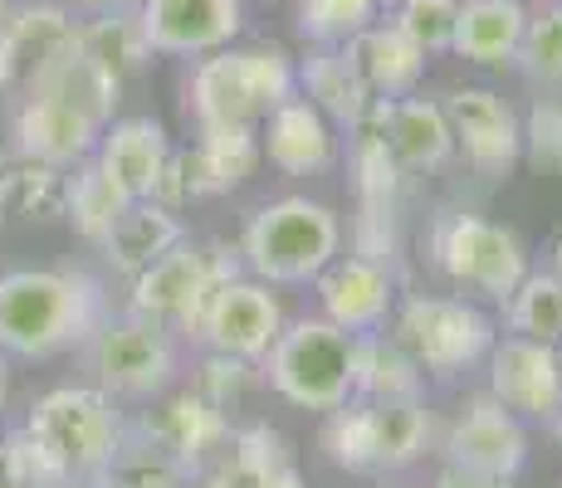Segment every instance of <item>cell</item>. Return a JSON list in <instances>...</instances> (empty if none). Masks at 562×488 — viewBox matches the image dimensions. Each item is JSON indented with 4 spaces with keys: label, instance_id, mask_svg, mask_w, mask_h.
<instances>
[{
    "label": "cell",
    "instance_id": "obj_1",
    "mask_svg": "<svg viewBox=\"0 0 562 488\" xmlns=\"http://www.w3.org/2000/svg\"><path fill=\"white\" fill-rule=\"evenodd\" d=\"M127 410L89 382H64L35 396L25 425L10 430L15 469L25 488H74L108 474L127 440Z\"/></svg>",
    "mask_w": 562,
    "mask_h": 488
},
{
    "label": "cell",
    "instance_id": "obj_2",
    "mask_svg": "<svg viewBox=\"0 0 562 488\" xmlns=\"http://www.w3.org/2000/svg\"><path fill=\"white\" fill-rule=\"evenodd\" d=\"M113 313L89 269H5L0 274V352L10 362H54L79 352Z\"/></svg>",
    "mask_w": 562,
    "mask_h": 488
},
{
    "label": "cell",
    "instance_id": "obj_3",
    "mask_svg": "<svg viewBox=\"0 0 562 488\" xmlns=\"http://www.w3.org/2000/svg\"><path fill=\"white\" fill-rule=\"evenodd\" d=\"M436 410L430 400H367L352 396L323 416V459L358 479H402L426 454H436Z\"/></svg>",
    "mask_w": 562,
    "mask_h": 488
},
{
    "label": "cell",
    "instance_id": "obj_4",
    "mask_svg": "<svg viewBox=\"0 0 562 488\" xmlns=\"http://www.w3.org/2000/svg\"><path fill=\"white\" fill-rule=\"evenodd\" d=\"M240 269L269 288H313V279L342 254V215L313 195H274L245 220Z\"/></svg>",
    "mask_w": 562,
    "mask_h": 488
},
{
    "label": "cell",
    "instance_id": "obj_5",
    "mask_svg": "<svg viewBox=\"0 0 562 488\" xmlns=\"http://www.w3.org/2000/svg\"><path fill=\"white\" fill-rule=\"evenodd\" d=\"M299 93V64L284 45H231L191 64L187 113L196 127H259Z\"/></svg>",
    "mask_w": 562,
    "mask_h": 488
},
{
    "label": "cell",
    "instance_id": "obj_6",
    "mask_svg": "<svg viewBox=\"0 0 562 488\" xmlns=\"http://www.w3.org/2000/svg\"><path fill=\"white\" fill-rule=\"evenodd\" d=\"M259 376L284 406L333 416L358 396V338L333 328L318 313L289 318V328L259 362Z\"/></svg>",
    "mask_w": 562,
    "mask_h": 488
},
{
    "label": "cell",
    "instance_id": "obj_7",
    "mask_svg": "<svg viewBox=\"0 0 562 488\" xmlns=\"http://www.w3.org/2000/svg\"><path fill=\"white\" fill-rule=\"evenodd\" d=\"M386 332L406 347L426 382H460L480 372L490 347L499 342L494 313L460 293H402Z\"/></svg>",
    "mask_w": 562,
    "mask_h": 488
},
{
    "label": "cell",
    "instance_id": "obj_8",
    "mask_svg": "<svg viewBox=\"0 0 562 488\" xmlns=\"http://www.w3.org/2000/svg\"><path fill=\"white\" fill-rule=\"evenodd\" d=\"M181 347L187 342L171 328L117 308L79 347V362L89 372V386L108 390L117 406H147V400L167 396L181 382V372H187Z\"/></svg>",
    "mask_w": 562,
    "mask_h": 488
},
{
    "label": "cell",
    "instance_id": "obj_9",
    "mask_svg": "<svg viewBox=\"0 0 562 488\" xmlns=\"http://www.w3.org/2000/svg\"><path fill=\"white\" fill-rule=\"evenodd\" d=\"M426 249H430V269H436L460 298L484 303V308H499V303L524 284L528 269H533L528 245L518 240V230L490 220V215H474V211L436 215L430 235H426Z\"/></svg>",
    "mask_w": 562,
    "mask_h": 488
},
{
    "label": "cell",
    "instance_id": "obj_10",
    "mask_svg": "<svg viewBox=\"0 0 562 488\" xmlns=\"http://www.w3.org/2000/svg\"><path fill=\"white\" fill-rule=\"evenodd\" d=\"M231 274H240V254L221 240H181L177 249L147 264L137 279H127V313L153 318L161 328H171L181 342H191L211 293Z\"/></svg>",
    "mask_w": 562,
    "mask_h": 488
},
{
    "label": "cell",
    "instance_id": "obj_11",
    "mask_svg": "<svg viewBox=\"0 0 562 488\" xmlns=\"http://www.w3.org/2000/svg\"><path fill=\"white\" fill-rule=\"evenodd\" d=\"M348 171H352V195H358V225H352L358 254L396 264L406 171L396 167L392 143H386V98H376L348 127Z\"/></svg>",
    "mask_w": 562,
    "mask_h": 488
},
{
    "label": "cell",
    "instance_id": "obj_12",
    "mask_svg": "<svg viewBox=\"0 0 562 488\" xmlns=\"http://www.w3.org/2000/svg\"><path fill=\"white\" fill-rule=\"evenodd\" d=\"M436 454L446 469L514 484L528 464V425L514 420L509 410L480 386L436 425Z\"/></svg>",
    "mask_w": 562,
    "mask_h": 488
},
{
    "label": "cell",
    "instance_id": "obj_13",
    "mask_svg": "<svg viewBox=\"0 0 562 488\" xmlns=\"http://www.w3.org/2000/svg\"><path fill=\"white\" fill-rule=\"evenodd\" d=\"M259 161H265L259 127H196L191 147H171L153 201L171 205V211H187L196 201L231 195L255 177Z\"/></svg>",
    "mask_w": 562,
    "mask_h": 488
},
{
    "label": "cell",
    "instance_id": "obj_14",
    "mask_svg": "<svg viewBox=\"0 0 562 488\" xmlns=\"http://www.w3.org/2000/svg\"><path fill=\"white\" fill-rule=\"evenodd\" d=\"M284 328H289V308H284V298H279V288L259 284V279H250L240 269V274H231L211 293L196 332H191V347L221 352V356H240V362L259 366Z\"/></svg>",
    "mask_w": 562,
    "mask_h": 488
},
{
    "label": "cell",
    "instance_id": "obj_15",
    "mask_svg": "<svg viewBox=\"0 0 562 488\" xmlns=\"http://www.w3.org/2000/svg\"><path fill=\"white\" fill-rule=\"evenodd\" d=\"M103 127L108 117L74 103V98L49 93V89H20V103L10 113V151L49 161L59 171H74L93 157Z\"/></svg>",
    "mask_w": 562,
    "mask_h": 488
},
{
    "label": "cell",
    "instance_id": "obj_16",
    "mask_svg": "<svg viewBox=\"0 0 562 488\" xmlns=\"http://www.w3.org/2000/svg\"><path fill=\"white\" fill-rule=\"evenodd\" d=\"M484 390L524 425H553L562 410V362L558 347L499 332L484 356Z\"/></svg>",
    "mask_w": 562,
    "mask_h": 488
},
{
    "label": "cell",
    "instance_id": "obj_17",
    "mask_svg": "<svg viewBox=\"0 0 562 488\" xmlns=\"http://www.w3.org/2000/svg\"><path fill=\"white\" fill-rule=\"evenodd\" d=\"M313 298H318V318L333 328L367 338V332H386L402 298V269L372 254H338L318 279H313Z\"/></svg>",
    "mask_w": 562,
    "mask_h": 488
},
{
    "label": "cell",
    "instance_id": "obj_18",
    "mask_svg": "<svg viewBox=\"0 0 562 488\" xmlns=\"http://www.w3.org/2000/svg\"><path fill=\"white\" fill-rule=\"evenodd\" d=\"M446 117L456 133V157L484 181H504L524 161V133H518V113L499 89L484 83H460L446 98Z\"/></svg>",
    "mask_w": 562,
    "mask_h": 488
},
{
    "label": "cell",
    "instance_id": "obj_19",
    "mask_svg": "<svg viewBox=\"0 0 562 488\" xmlns=\"http://www.w3.org/2000/svg\"><path fill=\"white\" fill-rule=\"evenodd\" d=\"M133 430L147 435L153 444L181 459L191 474H201L211 459H221L235 440V420L231 410H221L215 400H205L196 386H171L167 396L147 400L143 410L133 416Z\"/></svg>",
    "mask_w": 562,
    "mask_h": 488
},
{
    "label": "cell",
    "instance_id": "obj_20",
    "mask_svg": "<svg viewBox=\"0 0 562 488\" xmlns=\"http://www.w3.org/2000/svg\"><path fill=\"white\" fill-rule=\"evenodd\" d=\"M153 54L167 59H205L240 39L245 0H137Z\"/></svg>",
    "mask_w": 562,
    "mask_h": 488
},
{
    "label": "cell",
    "instance_id": "obj_21",
    "mask_svg": "<svg viewBox=\"0 0 562 488\" xmlns=\"http://www.w3.org/2000/svg\"><path fill=\"white\" fill-rule=\"evenodd\" d=\"M259 151L284 177H323L342 161V127L323 117L304 93H294L259 123Z\"/></svg>",
    "mask_w": 562,
    "mask_h": 488
},
{
    "label": "cell",
    "instance_id": "obj_22",
    "mask_svg": "<svg viewBox=\"0 0 562 488\" xmlns=\"http://www.w3.org/2000/svg\"><path fill=\"white\" fill-rule=\"evenodd\" d=\"M171 147L177 143H171L161 117L133 113V117H113V123L103 127V137H99V147H93L89 161L127 195V201H153L161 171H167Z\"/></svg>",
    "mask_w": 562,
    "mask_h": 488
},
{
    "label": "cell",
    "instance_id": "obj_23",
    "mask_svg": "<svg viewBox=\"0 0 562 488\" xmlns=\"http://www.w3.org/2000/svg\"><path fill=\"white\" fill-rule=\"evenodd\" d=\"M386 143L406 177H436L456 161V133L440 98L406 93L386 98Z\"/></svg>",
    "mask_w": 562,
    "mask_h": 488
},
{
    "label": "cell",
    "instance_id": "obj_24",
    "mask_svg": "<svg viewBox=\"0 0 562 488\" xmlns=\"http://www.w3.org/2000/svg\"><path fill=\"white\" fill-rule=\"evenodd\" d=\"M79 30V15L59 0H25L10 10V25L0 35V98L20 93V83L49 59L54 49H64Z\"/></svg>",
    "mask_w": 562,
    "mask_h": 488
},
{
    "label": "cell",
    "instance_id": "obj_25",
    "mask_svg": "<svg viewBox=\"0 0 562 488\" xmlns=\"http://www.w3.org/2000/svg\"><path fill=\"white\" fill-rule=\"evenodd\" d=\"M187 235L191 230H187V220H181V211H171V205H161V201H133L93 249H99L103 264L113 269L117 279H137L147 264H157V259L167 254V249H177Z\"/></svg>",
    "mask_w": 562,
    "mask_h": 488
},
{
    "label": "cell",
    "instance_id": "obj_26",
    "mask_svg": "<svg viewBox=\"0 0 562 488\" xmlns=\"http://www.w3.org/2000/svg\"><path fill=\"white\" fill-rule=\"evenodd\" d=\"M342 54L352 59V69L362 73V83L372 89V98H406L420 89V73H426V54H420L392 20H372L367 30L342 45Z\"/></svg>",
    "mask_w": 562,
    "mask_h": 488
},
{
    "label": "cell",
    "instance_id": "obj_27",
    "mask_svg": "<svg viewBox=\"0 0 562 488\" xmlns=\"http://www.w3.org/2000/svg\"><path fill=\"white\" fill-rule=\"evenodd\" d=\"M528 25V0H460L456 49L474 69H514Z\"/></svg>",
    "mask_w": 562,
    "mask_h": 488
},
{
    "label": "cell",
    "instance_id": "obj_28",
    "mask_svg": "<svg viewBox=\"0 0 562 488\" xmlns=\"http://www.w3.org/2000/svg\"><path fill=\"white\" fill-rule=\"evenodd\" d=\"M74 45L113 83L137 79L153 64V39H147L137 5H113V10H99V15H83L79 30H74Z\"/></svg>",
    "mask_w": 562,
    "mask_h": 488
},
{
    "label": "cell",
    "instance_id": "obj_29",
    "mask_svg": "<svg viewBox=\"0 0 562 488\" xmlns=\"http://www.w3.org/2000/svg\"><path fill=\"white\" fill-rule=\"evenodd\" d=\"M294 64H299V93H304L323 117H333L342 133L376 103L372 89L362 83V73L352 69V59L342 54V45H308Z\"/></svg>",
    "mask_w": 562,
    "mask_h": 488
},
{
    "label": "cell",
    "instance_id": "obj_30",
    "mask_svg": "<svg viewBox=\"0 0 562 488\" xmlns=\"http://www.w3.org/2000/svg\"><path fill=\"white\" fill-rule=\"evenodd\" d=\"M289 464L294 459H289L284 435L265 420H255V425H235L231 450L205 464L191 488H269Z\"/></svg>",
    "mask_w": 562,
    "mask_h": 488
},
{
    "label": "cell",
    "instance_id": "obj_31",
    "mask_svg": "<svg viewBox=\"0 0 562 488\" xmlns=\"http://www.w3.org/2000/svg\"><path fill=\"white\" fill-rule=\"evenodd\" d=\"M64 195H69V171L20 157L10 147L0 151V215L5 220H64Z\"/></svg>",
    "mask_w": 562,
    "mask_h": 488
},
{
    "label": "cell",
    "instance_id": "obj_32",
    "mask_svg": "<svg viewBox=\"0 0 562 488\" xmlns=\"http://www.w3.org/2000/svg\"><path fill=\"white\" fill-rule=\"evenodd\" d=\"M426 372L392 332L358 338V396L367 400H426Z\"/></svg>",
    "mask_w": 562,
    "mask_h": 488
},
{
    "label": "cell",
    "instance_id": "obj_33",
    "mask_svg": "<svg viewBox=\"0 0 562 488\" xmlns=\"http://www.w3.org/2000/svg\"><path fill=\"white\" fill-rule=\"evenodd\" d=\"M499 322L514 338L558 347L562 342V279L553 269H528L524 284L499 303Z\"/></svg>",
    "mask_w": 562,
    "mask_h": 488
},
{
    "label": "cell",
    "instance_id": "obj_34",
    "mask_svg": "<svg viewBox=\"0 0 562 488\" xmlns=\"http://www.w3.org/2000/svg\"><path fill=\"white\" fill-rule=\"evenodd\" d=\"M127 195L113 186V181L103 177L93 161H83V167L69 171V195H64V220L74 225V235H83L89 245H99L108 230H113V220L127 211Z\"/></svg>",
    "mask_w": 562,
    "mask_h": 488
},
{
    "label": "cell",
    "instance_id": "obj_35",
    "mask_svg": "<svg viewBox=\"0 0 562 488\" xmlns=\"http://www.w3.org/2000/svg\"><path fill=\"white\" fill-rule=\"evenodd\" d=\"M103 484L108 488H191L196 474L181 459H171L161 444H153L127 425V440H123V450L113 454V464H108Z\"/></svg>",
    "mask_w": 562,
    "mask_h": 488
},
{
    "label": "cell",
    "instance_id": "obj_36",
    "mask_svg": "<svg viewBox=\"0 0 562 488\" xmlns=\"http://www.w3.org/2000/svg\"><path fill=\"white\" fill-rule=\"evenodd\" d=\"M514 69L538 89H562V0L528 5L524 45H518Z\"/></svg>",
    "mask_w": 562,
    "mask_h": 488
},
{
    "label": "cell",
    "instance_id": "obj_37",
    "mask_svg": "<svg viewBox=\"0 0 562 488\" xmlns=\"http://www.w3.org/2000/svg\"><path fill=\"white\" fill-rule=\"evenodd\" d=\"M392 5L396 0H299V35L308 45H348Z\"/></svg>",
    "mask_w": 562,
    "mask_h": 488
},
{
    "label": "cell",
    "instance_id": "obj_38",
    "mask_svg": "<svg viewBox=\"0 0 562 488\" xmlns=\"http://www.w3.org/2000/svg\"><path fill=\"white\" fill-rule=\"evenodd\" d=\"M396 30L416 45L426 59L456 49V25H460V0H396L386 10Z\"/></svg>",
    "mask_w": 562,
    "mask_h": 488
},
{
    "label": "cell",
    "instance_id": "obj_39",
    "mask_svg": "<svg viewBox=\"0 0 562 488\" xmlns=\"http://www.w3.org/2000/svg\"><path fill=\"white\" fill-rule=\"evenodd\" d=\"M187 386H196L205 400H215L221 410H235L240 406L245 390L265 386L255 362H240V356H221V352H201L196 356V372L187 376Z\"/></svg>",
    "mask_w": 562,
    "mask_h": 488
},
{
    "label": "cell",
    "instance_id": "obj_40",
    "mask_svg": "<svg viewBox=\"0 0 562 488\" xmlns=\"http://www.w3.org/2000/svg\"><path fill=\"white\" fill-rule=\"evenodd\" d=\"M518 133H524V161L548 177L562 171V98H538L524 117H518Z\"/></svg>",
    "mask_w": 562,
    "mask_h": 488
},
{
    "label": "cell",
    "instance_id": "obj_41",
    "mask_svg": "<svg viewBox=\"0 0 562 488\" xmlns=\"http://www.w3.org/2000/svg\"><path fill=\"white\" fill-rule=\"evenodd\" d=\"M430 488H514L509 479H484V474H464V469H446L440 464V474L430 479Z\"/></svg>",
    "mask_w": 562,
    "mask_h": 488
},
{
    "label": "cell",
    "instance_id": "obj_42",
    "mask_svg": "<svg viewBox=\"0 0 562 488\" xmlns=\"http://www.w3.org/2000/svg\"><path fill=\"white\" fill-rule=\"evenodd\" d=\"M0 488H25L15 469V450H10V435H0Z\"/></svg>",
    "mask_w": 562,
    "mask_h": 488
},
{
    "label": "cell",
    "instance_id": "obj_43",
    "mask_svg": "<svg viewBox=\"0 0 562 488\" xmlns=\"http://www.w3.org/2000/svg\"><path fill=\"white\" fill-rule=\"evenodd\" d=\"M59 5H69L74 15H99V10H113V5H137V0H59Z\"/></svg>",
    "mask_w": 562,
    "mask_h": 488
},
{
    "label": "cell",
    "instance_id": "obj_44",
    "mask_svg": "<svg viewBox=\"0 0 562 488\" xmlns=\"http://www.w3.org/2000/svg\"><path fill=\"white\" fill-rule=\"evenodd\" d=\"M5 400H10V356L0 352V416H5Z\"/></svg>",
    "mask_w": 562,
    "mask_h": 488
},
{
    "label": "cell",
    "instance_id": "obj_45",
    "mask_svg": "<svg viewBox=\"0 0 562 488\" xmlns=\"http://www.w3.org/2000/svg\"><path fill=\"white\" fill-rule=\"evenodd\" d=\"M548 269H553V274L562 279V235H558V240H553V264H548Z\"/></svg>",
    "mask_w": 562,
    "mask_h": 488
},
{
    "label": "cell",
    "instance_id": "obj_46",
    "mask_svg": "<svg viewBox=\"0 0 562 488\" xmlns=\"http://www.w3.org/2000/svg\"><path fill=\"white\" fill-rule=\"evenodd\" d=\"M10 10H15V0H0V35H5V25H10Z\"/></svg>",
    "mask_w": 562,
    "mask_h": 488
},
{
    "label": "cell",
    "instance_id": "obj_47",
    "mask_svg": "<svg viewBox=\"0 0 562 488\" xmlns=\"http://www.w3.org/2000/svg\"><path fill=\"white\" fill-rule=\"evenodd\" d=\"M372 488H416V484H406V479H372Z\"/></svg>",
    "mask_w": 562,
    "mask_h": 488
},
{
    "label": "cell",
    "instance_id": "obj_48",
    "mask_svg": "<svg viewBox=\"0 0 562 488\" xmlns=\"http://www.w3.org/2000/svg\"><path fill=\"white\" fill-rule=\"evenodd\" d=\"M548 430H553V440L562 444V410H558V420H553V425H548Z\"/></svg>",
    "mask_w": 562,
    "mask_h": 488
},
{
    "label": "cell",
    "instance_id": "obj_49",
    "mask_svg": "<svg viewBox=\"0 0 562 488\" xmlns=\"http://www.w3.org/2000/svg\"><path fill=\"white\" fill-rule=\"evenodd\" d=\"M74 488H108L103 479H93V484H74Z\"/></svg>",
    "mask_w": 562,
    "mask_h": 488
},
{
    "label": "cell",
    "instance_id": "obj_50",
    "mask_svg": "<svg viewBox=\"0 0 562 488\" xmlns=\"http://www.w3.org/2000/svg\"><path fill=\"white\" fill-rule=\"evenodd\" d=\"M558 362H562V342H558Z\"/></svg>",
    "mask_w": 562,
    "mask_h": 488
},
{
    "label": "cell",
    "instance_id": "obj_51",
    "mask_svg": "<svg viewBox=\"0 0 562 488\" xmlns=\"http://www.w3.org/2000/svg\"><path fill=\"white\" fill-rule=\"evenodd\" d=\"M0 225H5V215H0Z\"/></svg>",
    "mask_w": 562,
    "mask_h": 488
}]
</instances>
